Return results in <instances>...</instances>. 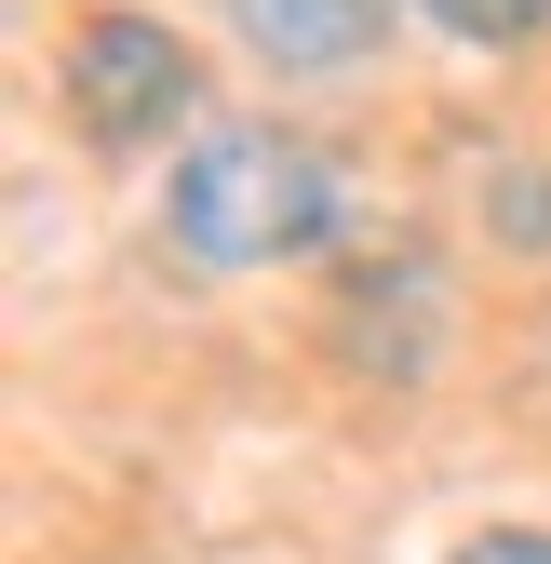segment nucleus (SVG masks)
<instances>
[{
    "label": "nucleus",
    "mask_w": 551,
    "mask_h": 564,
    "mask_svg": "<svg viewBox=\"0 0 551 564\" xmlns=\"http://www.w3.org/2000/svg\"><path fill=\"white\" fill-rule=\"evenodd\" d=\"M162 229H175L188 269H296V256H323L336 229H350V188H336V162L310 149V134L229 121V134H202V149L175 162Z\"/></svg>",
    "instance_id": "f257e3e1"
},
{
    "label": "nucleus",
    "mask_w": 551,
    "mask_h": 564,
    "mask_svg": "<svg viewBox=\"0 0 551 564\" xmlns=\"http://www.w3.org/2000/svg\"><path fill=\"white\" fill-rule=\"evenodd\" d=\"M54 82H67V121H82L108 162H149V149H175L188 108H202V54L162 14H82Z\"/></svg>",
    "instance_id": "f03ea898"
},
{
    "label": "nucleus",
    "mask_w": 551,
    "mask_h": 564,
    "mask_svg": "<svg viewBox=\"0 0 551 564\" xmlns=\"http://www.w3.org/2000/svg\"><path fill=\"white\" fill-rule=\"evenodd\" d=\"M431 310H444L431 256H377V269L336 282V349H350L364 377H418L431 364Z\"/></svg>",
    "instance_id": "7ed1b4c3"
},
{
    "label": "nucleus",
    "mask_w": 551,
    "mask_h": 564,
    "mask_svg": "<svg viewBox=\"0 0 551 564\" xmlns=\"http://www.w3.org/2000/svg\"><path fill=\"white\" fill-rule=\"evenodd\" d=\"M229 28L256 67H283V82H323V67H364L390 41V0H229Z\"/></svg>",
    "instance_id": "20e7f679"
},
{
    "label": "nucleus",
    "mask_w": 551,
    "mask_h": 564,
    "mask_svg": "<svg viewBox=\"0 0 551 564\" xmlns=\"http://www.w3.org/2000/svg\"><path fill=\"white\" fill-rule=\"evenodd\" d=\"M418 14H431L444 41H485V54H525V41L551 28V0H418Z\"/></svg>",
    "instance_id": "39448f33"
},
{
    "label": "nucleus",
    "mask_w": 551,
    "mask_h": 564,
    "mask_svg": "<svg viewBox=\"0 0 551 564\" xmlns=\"http://www.w3.org/2000/svg\"><path fill=\"white\" fill-rule=\"evenodd\" d=\"M485 229L525 242V256H551V175H538V162H511V175L485 188Z\"/></svg>",
    "instance_id": "423d86ee"
},
{
    "label": "nucleus",
    "mask_w": 551,
    "mask_h": 564,
    "mask_svg": "<svg viewBox=\"0 0 551 564\" xmlns=\"http://www.w3.org/2000/svg\"><path fill=\"white\" fill-rule=\"evenodd\" d=\"M457 564H551V524H485V538H457Z\"/></svg>",
    "instance_id": "0eeeda50"
}]
</instances>
